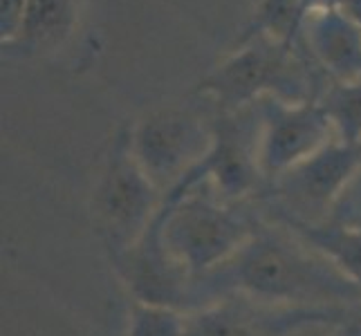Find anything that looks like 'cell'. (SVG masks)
<instances>
[{
  "mask_svg": "<svg viewBox=\"0 0 361 336\" xmlns=\"http://www.w3.org/2000/svg\"><path fill=\"white\" fill-rule=\"evenodd\" d=\"M209 303L240 294L296 309H343L361 303V287L283 224L265 222L225 265L197 276Z\"/></svg>",
  "mask_w": 361,
  "mask_h": 336,
  "instance_id": "obj_1",
  "label": "cell"
},
{
  "mask_svg": "<svg viewBox=\"0 0 361 336\" xmlns=\"http://www.w3.org/2000/svg\"><path fill=\"white\" fill-rule=\"evenodd\" d=\"M265 222L258 200L227 202L209 182L164 197L155 224L159 240L193 276L225 265Z\"/></svg>",
  "mask_w": 361,
  "mask_h": 336,
  "instance_id": "obj_2",
  "label": "cell"
},
{
  "mask_svg": "<svg viewBox=\"0 0 361 336\" xmlns=\"http://www.w3.org/2000/svg\"><path fill=\"white\" fill-rule=\"evenodd\" d=\"M330 79L294 43L252 34L249 43L218 66L197 85V94L211 99L218 112L252 106L265 97L288 104L319 101Z\"/></svg>",
  "mask_w": 361,
  "mask_h": 336,
  "instance_id": "obj_3",
  "label": "cell"
},
{
  "mask_svg": "<svg viewBox=\"0 0 361 336\" xmlns=\"http://www.w3.org/2000/svg\"><path fill=\"white\" fill-rule=\"evenodd\" d=\"M359 168L361 144L334 139L267 184L258 197L263 216L271 222H326Z\"/></svg>",
  "mask_w": 361,
  "mask_h": 336,
  "instance_id": "obj_4",
  "label": "cell"
},
{
  "mask_svg": "<svg viewBox=\"0 0 361 336\" xmlns=\"http://www.w3.org/2000/svg\"><path fill=\"white\" fill-rule=\"evenodd\" d=\"M164 195L137 164L130 151V130L121 132L94 186L92 211L108 256L115 258L142 240L159 213Z\"/></svg>",
  "mask_w": 361,
  "mask_h": 336,
  "instance_id": "obj_5",
  "label": "cell"
},
{
  "mask_svg": "<svg viewBox=\"0 0 361 336\" xmlns=\"http://www.w3.org/2000/svg\"><path fill=\"white\" fill-rule=\"evenodd\" d=\"M214 144L207 157L166 197L186 191L197 182H209L227 202L258 200L265 193V175L260 168V119L258 104L231 112H218L211 119Z\"/></svg>",
  "mask_w": 361,
  "mask_h": 336,
  "instance_id": "obj_6",
  "label": "cell"
},
{
  "mask_svg": "<svg viewBox=\"0 0 361 336\" xmlns=\"http://www.w3.org/2000/svg\"><path fill=\"white\" fill-rule=\"evenodd\" d=\"M214 144L211 121L180 108H159L130 128V151L161 195L200 164Z\"/></svg>",
  "mask_w": 361,
  "mask_h": 336,
  "instance_id": "obj_7",
  "label": "cell"
},
{
  "mask_svg": "<svg viewBox=\"0 0 361 336\" xmlns=\"http://www.w3.org/2000/svg\"><path fill=\"white\" fill-rule=\"evenodd\" d=\"M113 269L137 303L161 305L191 314L211 305L197 276L184 269L164 249L155 220L142 240L123 254L110 258Z\"/></svg>",
  "mask_w": 361,
  "mask_h": 336,
  "instance_id": "obj_8",
  "label": "cell"
},
{
  "mask_svg": "<svg viewBox=\"0 0 361 336\" xmlns=\"http://www.w3.org/2000/svg\"><path fill=\"white\" fill-rule=\"evenodd\" d=\"M256 104L263 119L260 168L267 184L337 139L319 101L288 104L265 97Z\"/></svg>",
  "mask_w": 361,
  "mask_h": 336,
  "instance_id": "obj_9",
  "label": "cell"
},
{
  "mask_svg": "<svg viewBox=\"0 0 361 336\" xmlns=\"http://www.w3.org/2000/svg\"><path fill=\"white\" fill-rule=\"evenodd\" d=\"M345 309V307H343ZM343 309H296L231 294L186 314L184 336H288L307 323H337Z\"/></svg>",
  "mask_w": 361,
  "mask_h": 336,
  "instance_id": "obj_10",
  "label": "cell"
},
{
  "mask_svg": "<svg viewBox=\"0 0 361 336\" xmlns=\"http://www.w3.org/2000/svg\"><path fill=\"white\" fill-rule=\"evenodd\" d=\"M303 47L330 81L361 77V27L345 11L337 7L307 11Z\"/></svg>",
  "mask_w": 361,
  "mask_h": 336,
  "instance_id": "obj_11",
  "label": "cell"
},
{
  "mask_svg": "<svg viewBox=\"0 0 361 336\" xmlns=\"http://www.w3.org/2000/svg\"><path fill=\"white\" fill-rule=\"evenodd\" d=\"M77 23V0H25L18 32L7 45L41 52L61 45Z\"/></svg>",
  "mask_w": 361,
  "mask_h": 336,
  "instance_id": "obj_12",
  "label": "cell"
},
{
  "mask_svg": "<svg viewBox=\"0 0 361 336\" xmlns=\"http://www.w3.org/2000/svg\"><path fill=\"white\" fill-rule=\"evenodd\" d=\"M271 222V220H269ZM298 235L303 242H307L319 254L332 260L348 278L361 287V229L345 227L339 222H276Z\"/></svg>",
  "mask_w": 361,
  "mask_h": 336,
  "instance_id": "obj_13",
  "label": "cell"
},
{
  "mask_svg": "<svg viewBox=\"0 0 361 336\" xmlns=\"http://www.w3.org/2000/svg\"><path fill=\"white\" fill-rule=\"evenodd\" d=\"M334 137L343 144H361V77L353 81H330L319 97Z\"/></svg>",
  "mask_w": 361,
  "mask_h": 336,
  "instance_id": "obj_14",
  "label": "cell"
},
{
  "mask_svg": "<svg viewBox=\"0 0 361 336\" xmlns=\"http://www.w3.org/2000/svg\"><path fill=\"white\" fill-rule=\"evenodd\" d=\"M186 314L173 307L133 301L126 336H184Z\"/></svg>",
  "mask_w": 361,
  "mask_h": 336,
  "instance_id": "obj_15",
  "label": "cell"
},
{
  "mask_svg": "<svg viewBox=\"0 0 361 336\" xmlns=\"http://www.w3.org/2000/svg\"><path fill=\"white\" fill-rule=\"evenodd\" d=\"M330 220L353 229H361V168L353 178V182L345 186L339 202L334 204Z\"/></svg>",
  "mask_w": 361,
  "mask_h": 336,
  "instance_id": "obj_16",
  "label": "cell"
},
{
  "mask_svg": "<svg viewBox=\"0 0 361 336\" xmlns=\"http://www.w3.org/2000/svg\"><path fill=\"white\" fill-rule=\"evenodd\" d=\"M330 336H361V303L343 309L341 318L330 328Z\"/></svg>",
  "mask_w": 361,
  "mask_h": 336,
  "instance_id": "obj_17",
  "label": "cell"
},
{
  "mask_svg": "<svg viewBox=\"0 0 361 336\" xmlns=\"http://www.w3.org/2000/svg\"><path fill=\"white\" fill-rule=\"evenodd\" d=\"M25 0H3V20H0V27H3V43L11 41L18 32V23L23 14Z\"/></svg>",
  "mask_w": 361,
  "mask_h": 336,
  "instance_id": "obj_18",
  "label": "cell"
},
{
  "mask_svg": "<svg viewBox=\"0 0 361 336\" xmlns=\"http://www.w3.org/2000/svg\"><path fill=\"white\" fill-rule=\"evenodd\" d=\"M330 328L332 323H307V325L292 330L288 336H330Z\"/></svg>",
  "mask_w": 361,
  "mask_h": 336,
  "instance_id": "obj_19",
  "label": "cell"
}]
</instances>
